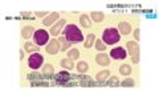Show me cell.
<instances>
[{
    "label": "cell",
    "instance_id": "d4e9b609",
    "mask_svg": "<svg viewBox=\"0 0 159 90\" xmlns=\"http://www.w3.org/2000/svg\"><path fill=\"white\" fill-rule=\"evenodd\" d=\"M40 74H38V73H29V74H28V78H29V80H38V78H40Z\"/></svg>",
    "mask_w": 159,
    "mask_h": 90
},
{
    "label": "cell",
    "instance_id": "603a6c76",
    "mask_svg": "<svg viewBox=\"0 0 159 90\" xmlns=\"http://www.w3.org/2000/svg\"><path fill=\"white\" fill-rule=\"evenodd\" d=\"M25 50H27V52H35V50H37V46L31 44V42H27V44H25Z\"/></svg>",
    "mask_w": 159,
    "mask_h": 90
},
{
    "label": "cell",
    "instance_id": "ffe728a7",
    "mask_svg": "<svg viewBox=\"0 0 159 90\" xmlns=\"http://www.w3.org/2000/svg\"><path fill=\"white\" fill-rule=\"evenodd\" d=\"M109 74H110V73L107 72V70H104V72H100V73L97 74V80L102 82V81H104L105 78H106V77H109Z\"/></svg>",
    "mask_w": 159,
    "mask_h": 90
},
{
    "label": "cell",
    "instance_id": "2e32d148",
    "mask_svg": "<svg viewBox=\"0 0 159 90\" xmlns=\"http://www.w3.org/2000/svg\"><path fill=\"white\" fill-rule=\"evenodd\" d=\"M61 66H64L65 69H72L73 68V62L70 58H64L61 61Z\"/></svg>",
    "mask_w": 159,
    "mask_h": 90
},
{
    "label": "cell",
    "instance_id": "ac0fdd59",
    "mask_svg": "<svg viewBox=\"0 0 159 90\" xmlns=\"http://www.w3.org/2000/svg\"><path fill=\"white\" fill-rule=\"evenodd\" d=\"M78 56H80L78 50H77V49H72V50H69V53H68V58L76 60V58H78Z\"/></svg>",
    "mask_w": 159,
    "mask_h": 90
},
{
    "label": "cell",
    "instance_id": "f1b7e54d",
    "mask_svg": "<svg viewBox=\"0 0 159 90\" xmlns=\"http://www.w3.org/2000/svg\"><path fill=\"white\" fill-rule=\"evenodd\" d=\"M134 37L137 38V40L139 38V29H135V31H134Z\"/></svg>",
    "mask_w": 159,
    "mask_h": 90
},
{
    "label": "cell",
    "instance_id": "d6986e66",
    "mask_svg": "<svg viewBox=\"0 0 159 90\" xmlns=\"http://www.w3.org/2000/svg\"><path fill=\"white\" fill-rule=\"evenodd\" d=\"M92 19H93L94 21L100 23V21H102V19H104V13H100V12H93V13H92Z\"/></svg>",
    "mask_w": 159,
    "mask_h": 90
},
{
    "label": "cell",
    "instance_id": "7c38bea8",
    "mask_svg": "<svg viewBox=\"0 0 159 90\" xmlns=\"http://www.w3.org/2000/svg\"><path fill=\"white\" fill-rule=\"evenodd\" d=\"M56 80L59 81V82H64V81H68V80H69V73H66V72H61L60 74H57V77H56Z\"/></svg>",
    "mask_w": 159,
    "mask_h": 90
},
{
    "label": "cell",
    "instance_id": "83f0119b",
    "mask_svg": "<svg viewBox=\"0 0 159 90\" xmlns=\"http://www.w3.org/2000/svg\"><path fill=\"white\" fill-rule=\"evenodd\" d=\"M122 85H123V86H133V85H134V81L133 80H125L123 82H122Z\"/></svg>",
    "mask_w": 159,
    "mask_h": 90
},
{
    "label": "cell",
    "instance_id": "7402d4cb",
    "mask_svg": "<svg viewBox=\"0 0 159 90\" xmlns=\"http://www.w3.org/2000/svg\"><path fill=\"white\" fill-rule=\"evenodd\" d=\"M77 69H78V72H86L88 70V64L85 62V61H81V62H78V65H77Z\"/></svg>",
    "mask_w": 159,
    "mask_h": 90
},
{
    "label": "cell",
    "instance_id": "7a4b0ae2",
    "mask_svg": "<svg viewBox=\"0 0 159 90\" xmlns=\"http://www.w3.org/2000/svg\"><path fill=\"white\" fill-rule=\"evenodd\" d=\"M102 38H104V41L106 42V44L113 45V44H115V42L119 41L121 36H119V33H118L117 29H114V28H107V29L104 31Z\"/></svg>",
    "mask_w": 159,
    "mask_h": 90
},
{
    "label": "cell",
    "instance_id": "4316f807",
    "mask_svg": "<svg viewBox=\"0 0 159 90\" xmlns=\"http://www.w3.org/2000/svg\"><path fill=\"white\" fill-rule=\"evenodd\" d=\"M118 80H117V77H111V80L109 81V85H110V86H117L118 85Z\"/></svg>",
    "mask_w": 159,
    "mask_h": 90
},
{
    "label": "cell",
    "instance_id": "5bb4252c",
    "mask_svg": "<svg viewBox=\"0 0 159 90\" xmlns=\"http://www.w3.org/2000/svg\"><path fill=\"white\" fill-rule=\"evenodd\" d=\"M119 72H121L123 76H129V74L131 73V66H130V65H126V64H125V65H122L121 68H119Z\"/></svg>",
    "mask_w": 159,
    "mask_h": 90
},
{
    "label": "cell",
    "instance_id": "8992f818",
    "mask_svg": "<svg viewBox=\"0 0 159 90\" xmlns=\"http://www.w3.org/2000/svg\"><path fill=\"white\" fill-rule=\"evenodd\" d=\"M110 56L114 60H123L125 57H126V52H125V49L122 48V46H118V48L111 49Z\"/></svg>",
    "mask_w": 159,
    "mask_h": 90
},
{
    "label": "cell",
    "instance_id": "484cf974",
    "mask_svg": "<svg viewBox=\"0 0 159 90\" xmlns=\"http://www.w3.org/2000/svg\"><path fill=\"white\" fill-rule=\"evenodd\" d=\"M61 41H62L61 50H65V49H68V46H69V44H68V41H66V38H65V37H62V38H61Z\"/></svg>",
    "mask_w": 159,
    "mask_h": 90
},
{
    "label": "cell",
    "instance_id": "ba28073f",
    "mask_svg": "<svg viewBox=\"0 0 159 90\" xmlns=\"http://www.w3.org/2000/svg\"><path fill=\"white\" fill-rule=\"evenodd\" d=\"M64 24H65V20L62 19V20H60L57 24H55L52 28H51V33H52V35H59L60 31H61V28L64 27Z\"/></svg>",
    "mask_w": 159,
    "mask_h": 90
},
{
    "label": "cell",
    "instance_id": "4fadbf2b",
    "mask_svg": "<svg viewBox=\"0 0 159 90\" xmlns=\"http://www.w3.org/2000/svg\"><path fill=\"white\" fill-rule=\"evenodd\" d=\"M94 40H96V36H94L93 33H90V35H88L86 41H85V48H90V46L93 45Z\"/></svg>",
    "mask_w": 159,
    "mask_h": 90
},
{
    "label": "cell",
    "instance_id": "cb8c5ba5",
    "mask_svg": "<svg viewBox=\"0 0 159 90\" xmlns=\"http://www.w3.org/2000/svg\"><path fill=\"white\" fill-rule=\"evenodd\" d=\"M96 48H97L98 50H105V49H106V45H104V42L101 41V40H98V41L96 42Z\"/></svg>",
    "mask_w": 159,
    "mask_h": 90
},
{
    "label": "cell",
    "instance_id": "52a82bcc",
    "mask_svg": "<svg viewBox=\"0 0 159 90\" xmlns=\"http://www.w3.org/2000/svg\"><path fill=\"white\" fill-rule=\"evenodd\" d=\"M59 45H60L59 40H52V41L49 42L48 46H46V52L51 53V54H56V53H59V50L61 49Z\"/></svg>",
    "mask_w": 159,
    "mask_h": 90
},
{
    "label": "cell",
    "instance_id": "3957f363",
    "mask_svg": "<svg viewBox=\"0 0 159 90\" xmlns=\"http://www.w3.org/2000/svg\"><path fill=\"white\" fill-rule=\"evenodd\" d=\"M42 61H44V58H42V56L40 53H33L28 60V65L32 69H38L42 65Z\"/></svg>",
    "mask_w": 159,
    "mask_h": 90
},
{
    "label": "cell",
    "instance_id": "f546056e",
    "mask_svg": "<svg viewBox=\"0 0 159 90\" xmlns=\"http://www.w3.org/2000/svg\"><path fill=\"white\" fill-rule=\"evenodd\" d=\"M45 13H46V12H38V13H37V16H38V17H42V16H44Z\"/></svg>",
    "mask_w": 159,
    "mask_h": 90
},
{
    "label": "cell",
    "instance_id": "30bf717a",
    "mask_svg": "<svg viewBox=\"0 0 159 90\" xmlns=\"http://www.w3.org/2000/svg\"><path fill=\"white\" fill-rule=\"evenodd\" d=\"M118 28H119V32H121L122 35H129L130 31H131V27L127 23H121V24L118 25Z\"/></svg>",
    "mask_w": 159,
    "mask_h": 90
},
{
    "label": "cell",
    "instance_id": "8fae6325",
    "mask_svg": "<svg viewBox=\"0 0 159 90\" xmlns=\"http://www.w3.org/2000/svg\"><path fill=\"white\" fill-rule=\"evenodd\" d=\"M57 19H59V13H52V15H49L48 17L45 19L44 20V23H42V24L44 25H46V27H48V25H51L53 23V21H56L57 20Z\"/></svg>",
    "mask_w": 159,
    "mask_h": 90
},
{
    "label": "cell",
    "instance_id": "44dd1931",
    "mask_svg": "<svg viewBox=\"0 0 159 90\" xmlns=\"http://www.w3.org/2000/svg\"><path fill=\"white\" fill-rule=\"evenodd\" d=\"M42 72H44V74H46V76H52L53 74V66L52 65H45L44 69H42Z\"/></svg>",
    "mask_w": 159,
    "mask_h": 90
},
{
    "label": "cell",
    "instance_id": "6da1fadb",
    "mask_svg": "<svg viewBox=\"0 0 159 90\" xmlns=\"http://www.w3.org/2000/svg\"><path fill=\"white\" fill-rule=\"evenodd\" d=\"M64 37L66 38V41H69V42H80L84 40L82 32L80 31L76 25H72V24H69L65 28Z\"/></svg>",
    "mask_w": 159,
    "mask_h": 90
},
{
    "label": "cell",
    "instance_id": "9a60e30c",
    "mask_svg": "<svg viewBox=\"0 0 159 90\" xmlns=\"http://www.w3.org/2000/svg\"><path fill=\"white\" fill-rule=\"evenodd\" d=\"M32 33H33V29H32V27H25V28H23V32H21L23 37H25V38L31 37Z\"/></svg>",
    "mask_w": 159,
    "mask_h": 90
},
{
    "label": "cell",
    "instance_id": "5b68a950",
    "mask_svg": "<svg viewBox=\"0 0 159 90\" xmlns=\"http://www.w3.org/2000/svg\"><path fill=\"white\" fill-rule=\"evenodd\" d=\"M127 49L130 52V56H131V60L133 62H138L139 60V48H138V44L134 41H129L127 44Z\"/></svg>",
    "mask_w": 159,
    "mask_h": 90
},
{
    "label": "cell",
    "instance_id": "277c9868",
    "mask_svg": "<svg viewBox=\"0 0 159 90\" xmlns=\"http://www.w3.org/2000/svg\"><path fill=\"white\" fill-rule=\"evenodd\" d=\"M33 38H35V42L37 45H45L48 42L49 35H48V32L44 31V29H38V31L35 33Z\"/></svg>",
    "mask_w": 159,
    "mask_h": 90
},
{
    "label": "cell",
    "instance_id": "9c48e42d",
    "mask_svg": "<svg viewBox=\"0 0 159 90\" xmlns=\"http://www.w3.org/2000/svg\"><path fill=\"white\" fill-rule=\"evenodd\" d=\"M96 61H97L100 65H109V62H110V60H109V56L104 54V53L98 54L97 57H96Z\"/></svg>",
    "mask_w": 159,
    "mask_h": 90
},
{
    "label": "cell",
    "instance_id": "e0dca14e",
    "mask_svg": "<svg viewBox=\"0 0 159 90\" xmlns=\"http://www.w3.org/2000/svg\"><path fill=\"white\" fill-rule=\"evenodd\" d=\"M80 21H81V24L84 25L85 28H89L90 25V20H89V17H88L86 15H84V16H81V19H80Z\"/></svg>",
    "mask_w": 159,
    "mask_h": 90
}]
</instances>
